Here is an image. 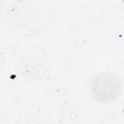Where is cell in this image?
Returning a JSON list of instances; mask_svg holds the SVG:
<instances>
[{"instance_id":"obj_1","label":"cell","mask_w":124,"mask_h":124,"mask_svg":"<svg viewBox=\"0 0 124 124\" xmlns=\"http://www.w3.org/2000/svg\"><path fill=\"white\" fill-rule=\"evenodd\" d=\"M91 87L94 95L99 100L108 101L117 95L119 85L114 78L108 75H100L94 79Z\"/></svg>"}]
</instances>
